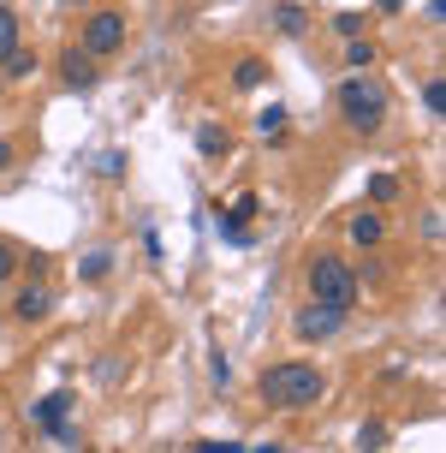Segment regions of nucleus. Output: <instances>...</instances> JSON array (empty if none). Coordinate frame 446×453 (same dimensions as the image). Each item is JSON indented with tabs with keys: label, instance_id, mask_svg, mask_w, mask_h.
Instances as JSON below:
<instances>
[{
	"label": "nucleus",
	"instance_id": "f257e3e1",
	"mask_svg": "<svg viewBox=\"0 0 446 453\" xmlns=\"http://www.w3.org/2000/svg\"><path fill=\"white\" fill-rule=\"evenodd\" d=\"M328 394V376L315 364H268L262 370V400L280 411H310Z\"/></svg>",
	"mask_w": 446,
	"mask_h": 453
},
{
	"label": "nucleus",
	"instance_id": "f03ea898",
	"mask_svg": "<svg viewBox=\"0 0 446 453\" xmlns=\"http://www.w3.org/2000/svg\"><path fill=\"white\" fill-rule=\"evenodd\" d=\"M339 119L352 126V132H381V119H387V90H375V84H363V78H345L339 84Z\"/></svg>",
	"mask_w": 446,
	"mask_h": 453
},
{
	"label": "nucleus",
	"instance_id": "7ed1b4c3",
	"mask_svg": "<svg viewBox=\"0 0 446 453\" xmlns=\"http://www.w3.org/2000/svg\"><path fill=\"white\" fill-rule=\"evenodd\" d=\"M310 298L352 311V304H357V274L345 269L339 257H315V263H310Z\"/></svg>",
	"mask_w": 446,
	"mask_h": 453
},
{
	"label": "nucleus",
	"instance_id": "20e7f679",
	"mask_svg": "<svg viewBox=\"0 0 446 453\" xmlns=\"http://www.w3.org/2000/svg\"><path fill=\"white\" fill-rule=\"evenodd\" d=\"M291 328H298V340H334L339 328H345V311H339V304H321V298H310V304L291 317Z\"/></svg>",
	"mask_w": 446,
	"mask_h": 453
},
{
	"label": "nucleus",
	"instance_id": "39448f33",
	"mask_svg": "<svg viewBox=\"0 0 446 453\" xmlns=\"http://www.w3.org/2000/svg\"><path fill=\"white\" fill-rule=\"evenodd\" d=\"M84 48L89 54H113V48H125V12H89V24H84Z\"/></svg>",
	"mask_w": 446,
	"mask_h": 453
},
{
	"label": "nucleus",
	"instance_id": "423d86ee",
	"mask_svg": "<svg viewBox=\"0 0 446 453\" xmlns=\"http://www.w3.org/2000/svg\"><path fill=\"white\" fill-rule=\"evenodd\" d=\"M72 400H78L72 388H54L48 400H36V411H30V424H36V430H60V424L72 418Z\"/></svg>",
	"mask_w": 446,
	"mask_h": 453
},
{
	"label": "nucleus",
	"instance_id": "0eeeda50",
	"mask_svg": "<svg viewBox=\"0 0 446 453\" xmlns=\"http://www.w3.org/2000/svg\"><path fill=\"white\" fill-rule=\"evenodd\" d=\"M48 311H54V293H48V287H24L19 304H12V317H19V322H42Z\"/></svg>",
	"mask_w": 446,
	"mask_h": 453
},
{
	"label": "nucleus",
	"instance_id": "6e6552de",
	"mask_svg": "<svg viewBox=\"0 0 446 453\" xmlns=\"http://www.w3.org/2000/svg\"><path fill=\"white\" fill-rule=\"evenodd\" d=\"M60 72H66V84H72V90H89V84H95V54H89V48H84V54L72 48Z\"/></svg>",
	"mask_w": 446,
	"mask_h": 453
},
{
	"label": "nucleus",
	"instance_id": "1a4fd4ad",
	"mask_svg": "<svg viewBox=\"0 0 446 453\" xmlns=\"http://www.w3.org/2000/svg\"><path fill=\"white\" fill-rule=\"evenodd\" d=\"M345 233H352V245H381V239H387V221H381V215H352Z\"/></svg>",
	"mask_w": 446,
	"mask_h": 453
},
{
	"label": "nucleus",
	"instance_id": "9d476101",
	"mask_svg": "<svg viewBox=\"0 0 446 453\" xmlns=\"http://www.w3.org/2000/svg\"><path fill=\"white\" fill-rule=\"evenodd\" d=\"M274 19H280V30H286V36H304V30H310V19H304V6H274Z\"/></svg>",
	"mask_w": 446,
	"mask_h": 453
},
{
	"label": "nucleus",
	"instance_id": "9b49d317",
	"mask_svg": "<svg viewBox=\"0 0 446 453\" xmlns=\"http://www.w3.org/2000/svg\"><path fill=\"white\" fill-rule=\"evenodd\" d=\"M369 60H375V42H369V36H352V42H345V66L363 72Z\"/></svg>",
	"mask_w": 446,
	"mask_h": 453
},
{
	"label": "nucleus",
	"instance_id": "f8f14e48",
	"mask_svg": "<svg viewBox=\"0 0 446 453\" xmlns=\"http://www.w3.org/2000/svg\"><path fill=\"white\" fill-rule=\"evenodd\" d=\"M12 48H19V12H12V6H0V60H6Z\"/></svg>",
	"mask_w": 446,
	"mask_h": 453
},
{
	"label": "nucleus",
	"instance_id": "ddd939ff",
	"mask_svg": "<svg viewBox=\"0 0 446 453\" xmlns=\"http://www.w3.org/2000/svg\"><path fill=\"white\" fill-rule=\"evenodd\" d=\"M197 150L202 156H226V132L221 126H197Z\"/></svg>",
	"mask_w": 446,
	"mask_h": 453
},
{
	"label": "nucleus",
	"instance_id": "4468645a",
	"mask_svg": "<svg viewBox=\"0 0 446 453\" xmlns=\"http://www.w3.org/2000/svg\"><path fill=\"white\" fill-rule=\"evenodd\" d=\"M232 84H238V90H256V84H262V60H238V66H232Z\"/></svg>",
	"mask_w": 446,
	"mask_h": 453
},
{
	"label": "nucleus",
	"instance_id": "2eb2a0df",
	"mask_svg": "<svg viewBox=\"0 0 446 453\" xmlns=\"http://www.w3.org/2000/svg\"><path fill=\"white\" fill-rule=\"evenodd\" d=\"M423 108L435 113V119L446 113V84H441V78H428V84H423Z\"/></svg>",
	"mask_w": 446,
	"mask_h": 453
},
{
	"label": "nucleus",
	"instance_id": "dca6fc26",
	"mask_svg": "<svg viewBox=\"0 0 446 453\" xmlns=\"http://www.w3.org/2000/svg\"><path fill=\"white\" fill-rule=\"evenodd\" d=\"M280 126H286V108H280V102H268V108L256 113V132L268 137V132H280Z\"/></svg>",
	"mask_w": 446,
	"mask_h": 453
},
{
	"label": "nucleus",
	"instance_id": "f3484780",
	"mask_svg": "<svg viewBox=\"0 0 446 453\" xmlns=\"http://www.w3.org/2000/svg\"><path fill=\"white\" fill-rule=\"evenodd\" d=\"M30 72H36V54L12 48V54H6V78H30Z\"/></svg>",
	"mask_w": 446,
	"mask_h": 453
},
{
	"label": "nucleus",
	"instance_id": "a211bd4d",
	"mask_svg": "<svg viewBox=\"0 0 446 453\" xmlns=\"http://www.w3.org/2000/svg\"><path fill=\"white\" fill-rule=\"evenodd\" d=\"M369 197H375V203H393V197H399V180H393V173H375V180H369Z\"/></svg>",
	"mask_w": 446,
	"mask_h": 453
},
{
	"label": "nucleus",
	"instance_id": "6ab92c4d",
	"mask_svg": "<svg viewBox=\"0 0 446 453\" xmlns=\"http://www.w3.org/2000/svg\"><path fill=\"white\" fill-rule=\"evenodd\" d=\"M108 269H113V257H108V250H89V257H84V280H102Z\"/></svg>",
	"mask_w": 446,
	"mask_h": 453
},
{
	"label": "nucleus",
	"instance_id": "aec40b11",
	"mask_svg": "<svg viewBox=\"0 0 446 453\" xmlns=\"http://www.w3.org/2000/svg\"><path fill=\"white\" fill-rule=\"evenodd\" d=\"M334 30L352 42V36H363V12H334Z\"/></svg>",
	"mask_w": 446,
	"mask_h": 453
},
{
	"label": "nucleus",
	"instance_id": "412c9836",
	"mask_svg": "<svg viewBox=\"0 0 446 453\" xmlns=\"http://www.w3.org/2000/svg\"><path fill=\"white\" fill-rule=\"evenodd\" d=\"M95 167H102L108 180H119V173H125V156H119V150H102V161H95Z\"/></svg>",
	"mask_w": 446,
	"mask_h": 453
},
{
	"label": "nucleus",
	"instance_id": "4be33fe9",
	"mask_svg": "<svg viewBox=\"0 0 446 453\" xmlns=\"http://www.w3.org/2000/svg\"><path fill=\"white\" fill-rule=\"evenodd\" d=\"M357 441H363V448H387V430H381V424H363Z\"/></svg>",
	"mask_w": 446,
	"mask_h": 453
},
{
	"label": "nucleus",
	"instance_id": "5701e85b",
	"mask_svg": "<svg viewBox=\"0 0 446 453\" xmlns=\"http://www.w3.org/2000/svg\"><path fill=\"white\" fill-rule=\"evenodd\" d=\"M208 370H215V382H221V388H226V382H232V364H226V358H221V352H215V358H208Z\"/></svg>",
	"mask_w": 446,
	"mask_h": 453
},
{
	"label": "nucleus",
	"instance_id": "b1692460",
	"mask_svg": "<svg viewBox=\"0 0 446 453\" xmlns=\"http://www.w3.org/2000/svg\"><path fill=\"white\" fill-rule=\"evenodd\" d=\"M12 269H19V257H12V245H0V280H12Z\"/></svg>",
	"mask_w": 446,
	"mask_h": 453
},
{
	"label": "nucleus",
	"instance_id": "393cba45",
	"mask_svg": "<svg viewBox=\"0 0 446 453\" xmlns=\"http://www.w3.org/2000/svg\"><path fill=\"white\" fill-rule=\"evenodd\" d=\"M6 167H12V143L0 137V173H6Z\"/></svg>",
	"mask_w": 446,
	"mask_h": 453
},
{
	"label": "nucleus",
	"instance_id": "a878e982",
	"mask_svg": "<svg viewBox=\"0 0 446 453\" xmlns=\"http://www.w3.org/2000/svg\"><path fill=\"white\" fill-rule=\"evenodd\" d=\"M375 6H381V12H399V0H375Z\"/></svg>",
	"mask_w": 446,
	"mask_h": 453
},
{
	"label": "nucleus",
	"instance_id": "bb28decb",
	"mask_svg": "<svg viewBox=\"0 0 446 453\" xmlns=\"http://www.w3.org/2000/svg\"><path fill=\"white\" fill-rule=\"evenodd\" d=\"M72 6H84V0H72Z\"/></svg>",
	"mask_w": 446,
	"mask_h": 453
}]
</instances>
